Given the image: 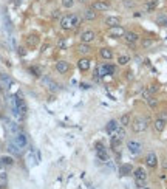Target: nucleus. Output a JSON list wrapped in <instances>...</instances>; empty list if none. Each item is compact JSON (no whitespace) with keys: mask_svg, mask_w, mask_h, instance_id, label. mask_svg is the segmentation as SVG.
<instances>
[{"mask_svg":"<svg viewBox=\"0 0 167 189\" xmlns=\"http://www.w3.org/2000/svg\"><path fill=\"white\" fill-rule=\"evenodd\" d=\"M71 16H73V27L78 28V27L81 25V20H82V19H81L79 16H76V14H71Z\"/></svg>","mask_w":167,"mask_h":189,"instance_id":"cd10ccee","label":"nucleus"},{"mask_svg":"<svg viewBox=\"0 0 167 189\" xmlns=\"http://www.w3.org/2000/svg\"><path fill=\"white\" fill-rule=\"evenodd\" d=\"M60 27H62V30H71V28H74L73 27V16H64L62 17V20H60Z\"/></svg>","mask_w":167,"mask_h":189,"instance_id":"423d86ee","label":"nucleus"},{"mask_svg":"<svg viewBox=\"0 0 167 189\" xmlns=\"http://www.w3.org/2000/svg\"><path fill=\"white\" fill-rule=\"evenodd\" d=\"M122 143V138L118 135H112V149H118Z\"/></svg>","mask_w":167,"mask_h":189,"instance_id":"412c9836","label":"nucleus"},{"mask_svg":"<svg viewBox=\"0 0 167 189\" xmlns=\"http://www.w3.org/2000/svg\"><path fill=\"white\" fill-rule=\"evenodd\" d=\"M78 2H81V3H84V2H85V0H78Z\"/></svg>","mask_w":167,"mask_h":189,"instance_id":"72a5a7b5","label":"nucleus"},{"mask_svg":"<svg viewBox=\"0 0 167 189\" xmlns=\"http://www.w3.org/2000/svg\"><path fill=\"white\" fill-rule=\"evenodd\" d=\"M133 175H135V182H136V186L138 188H144L146 182H147V174H146V169L144 167H138L133 171Z\"/></svg>","mask_w":167,"mask_h":189,"instance_id":"f03ea898","label":"nucleus"},{"mask_svg":"<svg viewBox=\"0 0 167 189\" xmlns=\"http://www.w3.org/2000/svg\"><path fill=\"white\" fill-rule=\"evenodd\" d=\"M0 161H2V164H5V166H12V164H14L12 157H2Z\"/></svg>","mask_w":167,"mask_h":189,"instance_id":"393cba45","label":"nucleus"},{"mask_svg":"<svg viewBox=\"0 0 167 189\" xmlns=\"http://www.w3.org/2000/svg\"><path fill=\"white\" fill-rule=\"evenodd\" d=\"M164 127H166V119H164V118H158V119L155 121V130H156V132H163Z\"/></svg>","mask_w":167,"mask_h":189,"instance_id":"6ab92c4d","label":"nucleus"},{"mask_svg":"<svg viewBox=\"0 0 167 189\" xmlns=\"http://www.w3.org/2000/svg\"><path fill=\"white\" fill-rule=\"evenodd\" d=\"M156 6H158V0H150V2H147L146 9H147L149 12H152V11H155V9H156Z\"/></svg>","mask_w":167,"mask_h":189,"instance_id":"4be33fe9","label":"nucleus"},{"mask_svg":"<svg viewBox=\"0 0 167 189\" xmlns=\"http://www.w3.org/2000/svg\"><path fill=\"white\" fill-rule=\"evenodd\" d=\"M16 105H17V110H19L20 115H25L26 113V104H25V101L22 98L16 96Z\"/></svg>","mask_w":167,"mask_h":189,"instance_id":"f8f14e48","label":"nucleus"},{"mask_svg":"<svg viewBox=\"0 0 167 189\" xmlns=\"http://www.w3.org/2000/svg\"><path fill=\"white\" fill-rule=\"evenodd\" d=\"M78 51H79L81 54H87V53H90V47H88L87 44H81V45L78 47Z\"/></svg>","mask_w":167,"mask_h":189,"instance_id":"bb28decb","label":"nucleus"},{"mask_svg":"<svg viewBox=\"0 0 167 189\" xmlns=\"http://www.w3.org/2000/svg\"><path fill=\"white\" fill-rule=\"evenodd\" d=\"M133 172V167L130 166V164H124V166H121V174L122 175H130Z\"/></svg>","mask_w":167,"mask_h":189,"instance_id":"5701e85b","label":"nucleus"},{"mask_svg":"<svg viewBox=\"0 0 167 189\" xmlns=\"http://www.w3.org/2000/svg\"><path fill=\"white\" fill-rule=\"evenodd\" d=\"M56 70H57L60 75H64V73H67V71L70 70V65H68V62H65V61H59V62L56 64Z\"/></svg>","mask_w":167,"mask_h":189,"instance_id":"4468645a","label":"nucleus"},{"mask_svg":"<svg viewBox=\"0 0 167 189\" xmlns=\"http://www.w3.org/2000/svg\"><path fill=\"white\" fill-rule=\"evenodd\" d=\"M124 39H125L127 44L131 45V44H136V42L139 41V36H138L136 33H133V31H127V33L124 34Z\"/></svg>","mask_w":167,"mask_h":189,"instance_id":"9b49d317","label":"nucleus"},{"mask_svg":"<svg viewBox=\"0 0 167 189\" xmlns=\"http://www.w3.org/2000/svg\"><path fill=\"white\" fill-rule=\"evenodd\" d=\"M14 143L22 149V147H25L26 146V143H28V140H26V135L25 133H17L16 135V140H14Z\"/></svg>","mask_w":167,"mask_h":189,"instance_id":"ddd939ff","label":"nucleus"},{"mask_svg":"<svg viewBox=\"0 0 167 189\" xmlns=\"http://www.w3.org/2000/svg\"><path fill=\"white\" fill-rule=\"evenodd\" d=\"M113 73H115V67H113V65H108V64L99 65V67L96 68V75L101 76V78H104V76H107V75H113Z\"/></svg>","mask_w":167,"mask_h":189,"instance_id":"7ed1b4c3","label":"nucleus"},{"mask_svg":"<svg viewBox=\"0 0 167 189\" xmlns=\"http://www.w3.org/2000/svg\"><path fill=\"white\" fill-rule=\"evenodd\" d=\"M128 62H130V57L125 56V54H122V56L118 57V64H119V65H127Z\"/></svg>","mask_w":167,"mask_h":189,"instance_id":"a878e982","label":"nucleus"},{"mask_svg":"<svg viewBox=\"0 0 167 189\" xmlns=\"http://www.w3.org/2000/svg\"><path fill=\"white\" fill-rule=\"evenodd\" d=\"M101 57L102 59H105V61H110L112 57H113V51L110 50V48H101Z\"/></svg>","mask_w":167,"mask_h":189,"instance_id":"a211bd4d","label":"nucleus"},{"mask_svg":"<svg viewBox=\"0 0 167 189\" xmlns=\"http://www.w3.org/2000/svg\"><path fill=\"white\" fill-rule=\"evenodd\" d=\"M0 183H2V186L6 185V174L5 172H0Z\"/></svg>","mask_w":167,"mask_h":189,"instance_id":"2f4dec72","label":"nucleus"},{"mask_svg":"<svg viewBox=\"0 0 167 189\" xmlns=\"http://www.w3.org/2000/svg\"><path fill=\"white\" fill-rule=\"evenodd\" d=\"M96 157H98L101 161H108V153H107L105 149H99V150H96Z\"/></svg>","mask_w":167,"mask_h":189,"instance_id":"aec40b11","label":"nucleus"},{"mask_svg":"<svg viewBox=\"0 0 167 189\" xmlns=\"http://www.w3.org/2000/svg\"><path fill=\"white\" fill-rule=\"evenodd\" d=\"M125 33H127V31H125L121 25H119V27H113V28H110V31H108V34H110L112 37H122Z\"/></svg>","mask_w":167,"mask_h":189,"instance_id":"9d476101","label":"nucleus"},{"mask_svg":"<svg viewBox=\"0 0 167 189\" xmlns=\"http://www.w3.org/2000/svg\"><path fill=\"white\" fill-rule=\"evenodd\" d=\"M78 67H79V70H81V71H87V70L90 68V61H88L87 57H82V59H79V62H78Z\"/></svg>","mask_w":167,"mask_h":189,"instance_id":"dca6fc26","label":"nucleus"},{"mask_svg":"<svg viewBox=\"0 0 167 189\" xmlns=\"http://www.w3.org/2000/svg\"><path fill=\"white\" fill-rule=\"evenodd\" d=\"M147 102H149V105H150L152 109H155V107L158 105V101H156L155 98H149V99H147Z\"/></svg>","mask_w":167,"mask_h":189,"instance_id":"7c9ffc66","label":"nucleus"},{"mask_svg":"<svg viewBox=\"0 0 167 189\" xmlns=\"http://www.w3.org/2000/svg\"><path fill=\"white\" fill-rule=\"evenodd\" d=\"M131 127H133V132H136V133L144 132V130L149 127V118H146V116H138V118H135Z\"/></svg>","mask_w":167,"mask_h":189,"instance_id":"f257e3e1","label":"nucleus"},{"mask_svg":"<svg viewBox=\"0 0 167 189\" xmlns=\"http://www.w3.org/2000/svg\"><path fill=\"white\" fill-rule=\"evenodd\" d=\"M73 5H74V0H62V6H64V8H67V9H68V8H71Z\"/></svg>","mask_w":167,"mask_h":189,"instance_id":"c85d7f7f","label":"nucleus"},{"mask_svg":"<svg viewBox=\"0 0 167 189\" xmlns=\"http://www.w3.org/2000/svg\"><path fill=\"white\" fill-rule=\"evenodd\" d=\"M146 164L149 166V167H156V164H158V157H156V153L155 152H150V153H147V157H146Z\"/></svg>","mask_w":167,"mask_h":189,"instance_id":"0eeeda50","label":"nucleus"},{"mask_svg":"<svg viewBox=\"0 0 167 189\" xmlns=\"http://www.w3.org/2000/svg\"><path fill=\"white\" fill-rule=\"evenodd\" d=\"M96 16H98V12H96L93 8H88V9L84 12V19H85V20H94Z\"/></svg>","mask_w":167,"mask_h":189,"instance_id":"f3484780","label":"nucleus"},{"mask_svg":"<svg viewBox=\"0 0 167 189\" xmlns=\"http://www.w3.org/2000/svg\"><path fill=\"white\" fill-rule=\"evenodd\" d=\"M152 44H153V41H150V39H146V41H142V45H144L146 48H147V47H150Z\"/></svg>","mask_w":167,"mask_h":189,"instance_id":"473e14b6","label":"nucleus"},{"mask_svg":"<svg viewBox=\"0 0 167 189\" xmlns=\"http://www.w3.org/2000/svg\"><path fill=\"white\" fill-rule=\"evenodd\" d=\"M105 25H108L110 28H113V27H119L121 25V20H119V17H107L105 19Z\"/></svg>","mask_w":167,"mask_h":189,"instance_id":"2eb2a0df","label":"nucleus"},{"mask_svg":"<svg viewBox=\"0 0 167 189\" xmlns=\"http://www.w3.org/2000/svg\"><path fill=\"white\" fill-rule=\"evenodd\" d=\"M119 124H121L122 127H125V126H128V124H130V115H128V113H125V115H122V116H121Z\"/></svg>","mask_w":167,"mask_h":189,"instance_id":"b1692460","label":"nucleus"},{"mask_svg":"<svg viewBox=\"0 0 167 189\" xmlns=\"http://www.w3.org/2000/svg\"><path fill=\"white\" fill-rule=\"evenodd\" d=\"M158 23L167 28V16H161V17H158Z\"/></svg>","mask_w":167,"mask_h":189,"instance_id":"c756f323","label":"nucleus"},{"mask_svg":"<svg viewBox=\"0 0 167 189\" xmlns=\"http://www.w3.org/2000/svg\"><path fill=\"white\" fill-rule=\"evenodd\" d=\"M127 149H128V152L131 155H138V153H141L142 146H141V143H138V141H128L127 143Z\"/></svg>","mask_w":167,"mask_h":189,"instance_id":"20e7f679","label":"nucleus"},{"mask_svg":"<svg viewBox=\"0 0 167 189\" xmlns=\"http://www.w3.org/2000/svg\"><path fill=\"white\" fill-rule=\"evenodd\" d=\"M119 129V123L116 121V119H112V121H108V124L105 126V130H107V133L108 135H113V133H116V130Z\"/></svg>","mask_w":167,"mask_h":189,"instance_id":"1a4fd4ad","label":"nucleus"},{"mask_svg":"<svg viewBox=\"0 0 167 189\" xmlns=\"http://www.w3.org/2000/svg\"><path fill=\"white\" fill-rule=\"evenodd\" d=\"M91 8H93L94 11H107V9L110 8V3H108V2H102V0H96V2L91 5Z\"/></svg>","mask_w":167,"mask_h":189,"instance_id":"6e6552de","label":"nucleus"},{"mask_svg":"<svg viewBox=\"0 0 167 189\" xmlns=\"http://www.w3.org/2000/svg\"><path fill=\"white\" fill-rule=\"evenodd\" d=\"M94 39H96V33H94L93 30H87V31H84L82 34H81L82 44H90V42H93Z\"/></svg>","mask_w":167,"mask_h":189,"instance_id":"39448f33","label":"nucleus"}]
</instances>
